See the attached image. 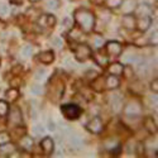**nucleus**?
<instances>
[{"mask_svg":"<svg viewBox=\"0 0 158 158\" xmlns=\"http://www.w3.org/2000/svg\"><path fill=\"white\" fill-rule=\"evenodd\" d=\"M75 18H76L77 23L80 24L86 32L93 29L94 23H95L93 13H90L89 10H85V9H78L75 11Z\"/></svg>","mask_w":158,"mask_h":158,"instance_id":"obj_1","label":"nucleus"},{"mask_svg":"<svg viewBox=\"0 0 158 158\" xmlns=\"http://www.w3.org/2000/svg\"><path fill=\"white\" fill-rule=\"evenodd\" d=\"M62 113L67 119H76V118L80 116L81 110L76 105H64L62 108Z\"/></svg>","mask_w":158,"mask_h":158,"instance_id":"obj_2","label":"nucleus"},{"mask_svg":"<svg viewBox=\"0 0 158 158\" xmlns=\"http://www.w3.org/2000/svg\"><path fill=\"white\" fill-rule=\"evenodd\" d=\"M91 56V49L87 46H77L76 51H75V57L77 60H87Z\"/></svg>","mask_w":158,"mask_h":158,"instance_id":"obj_3","label":"nucleus"},{"mask_svg":"<svg viewBox=\"0 0 158 158\" xmlns=\"http://www.w3.org/2000/svg\"><path fill=\"white\" fill-rule=\"evenodd\" d=\"M140 113V105L138 102H129L125 108V114L129 118H134Z\"/></svg>","mask_w":158,"mask_h":158,"instance_id":"obj_4","label":"nucleus"},{"mask_svg":"<svg viewBox=\"0 0 158 158\" xmlns=\"http://www.w3.org/2000/svg\"><path fill=\"white\" fill-rule=\"evenodd\" d=\"M86 127L90 131H93V133H100L102 130V123L100 120V118H94V119H91Z\"/></svg>","mask_w":158,"mask_h":158,"instance_id":"obj_5","label":"nucleus"},{"mask_svg":"<svg viewBox=\"0 0 158 158\" xmlns=\"http://www.w3.org/2000/svg\"><path fill=\"white\" fill-rule=\"evenodd\" d=\"M106 49H108V53L110 56H119L122 53V44L118 43V42H109L106 44Z\"/></svg>","mask_w":158,"mask_h":158,"instance_id":"obj_6","label":"nucleus"},{"mask_svg":"<svg viewBox=\"0 0 158 158\" xmlns=\"http://www.w3.org/2000/svg\"><path fill=\"white\" fill-rule=\"evenodd\" d=\"M9 122H10V124H13V125H19V124H22V114H20L19 109H17V108H13V109H11Z\"/></svg>","mask_w":158,"mask_h":158,"instance_id":"obj_7","label":"nucleus"},{"mask_svg":"<svg viewBox=\"0 0 158 158\" xmlns=\"http://www.w3.org/2000/svg\"><path fill=\"white\" fill-rule=\"evenodd\" d=\"M119 6H122V10L125 14H129L135 9V0H122Z\"/></svg>","mask_w":158,"mask_h":158,"instance_id":"obj_8","label":"nucleus"},{"mask_svg":"<svg viewBox=\"0 0 158 158\" xmlns=\"http://www.w3.org/2000/svg\"><path fill=\"white\" fill-rule=\"evenodd\" d=\"M152 13V9L149 8V5L144 4V5H140L139 8H137V15L139 18H143V17H149Z\"/></svg>","mask_w":158,"mask_h":158,"instance_id":"obj_9","label":"nucleus"},{"mask_svg":"<svg viewBox=\"0 0 158 158\" xmlns=\"http://www.w3.org/2000/svg\"><path fill=\"white\" fill-rule=\"evenodd\" d=\"M53 52H51V51H46V52H42L41 55H39V61H41L42 63H51L52 61H53Z\"/></svg>","mask_w":158,"mask_h":158,"instance_id":"obj_10","label":"nucleus"},{"mask_svg":"<svg viewBox=\"0 0 158 158\" xmlns=\"http://www.w3.org/2000/svg\"><path fill=\"white\" fill-rule=\"evenodd\" d=\"M14 146L13 144H2V148H0V156L2 157H6V156H11V153L14 152Z\"/></svg>","mask_w":158,"mask_h":158,"instance_id":"obj_11","label":"nucleus"},{"mask_svg":"<svg viewBox=\"0 0 158 158\" xmlns=\"http://www.w3.org/2000/svg\"><path fill=\"white\" fill-rule=\"evenodd\" d=\"M151 27V18L149 17H143L138 20V28L140 31H147Z\"/></svg>","mask_w":158,"mask_h":158,"instance_id":"obj_12","label":"nucleus"},{"mask_svg":"<svg viewBox=\"0 0 158 158\" xmlns=\"http://www.w3.org/2000/svg\"><path fill=\"white\" fill-rule=\"evenodd\" d=\"M111 106L115 111L120 110V108H122V96L120 95L115 94V95L111 96Z\"/></svg>","mask_w":158,"mask_h":158,"instance_id":"obj_13","label":"nucleus"},{"mask_svg":"<svg viewBox=\"0 0 158 158\" xmlns=\"http://www.w3.org/2000/svg\"><path fill=\"white\" fill-rule=\"evenodd\" d=\"M42 148L46 153H51L52 151H53V140H52L51 138H44L42 140Z\"/></svg>","mask_w":158,"mask_h":158,"instance_id":"obj_14","label":"nucleus"},{"mask_svg":"<svg viewBox=\"0 0 158 158\" xmlns=\"http://www.w3.org/2000/svg\"><path fill=\"white\" fill-rule=\"evenodd\" d=\"M105 85H106L108 89H116L118 86H119V80H118L114 75H111V76L106 77V82H105Z\"/></svg>","mask_w":158,"mask_h":158,"instance_id":"obj_15","label":"nucleus"},{"mask_svg":"<svg viewBox=\"0 0 158 158\" xmlns=\"http://www.w3.org/2000/svg\"><path fill=\"white\" fill-rule=\"evenodd\" d=\"M70 143H71V146L75 147V148H80L81 147V144H82V139L80 135H77V134H70Z\"/></svg>","mask_w":158,"mask_h":158,"instance_id":"obj_16","label":"nucleus"},{"mask_svg":"<svg viewBox=\"0 0 158 158\" xmlns=\"http://www.w3.org/2000/svg\"><path fill=\"white\" fill-rule=\"evenodd\" d=\"M109 71H110L111 75H122L123 71H124V69H123V66H122L120 63H113V64L110 66Z\"/></svg>","mask_w":158,"mask_h":158,"instance_id":"obj_17","label":"nucleus"},{"mask_svg":"<svg viewBox=\"0 0 158 158\" xmlns=\"http://www.w3.org/2000/svg\"><path fill=\"white\" fill-rule=\"evenodd\" d=\"M134 18L133 17H130V15H127L123 18V25H124V28L127 29H133L134 28Z\"/></svg>","mask_w":158,"mask_h":158,"instance_id":"obj_18","label":"nucleus"},{"mask_svg":"<svg viewBox=\"0 0 158 158\" xmlns=\"http://www.w3.org/2000/svg\"><path fill=\"white\" fill-rule=\"evenodd\" d=\"M56 22L55 17L53 15H47V17H43V20L41 19L39 20V24L41 25H46V27H51V25H53Z\"/></svg>","mask_w":158,"mask_h":158,"instance_id":"obj_19","label":"nucleus"},{"mask_svg":"<svg viewBox=\"0 0 158 158\" xmlns=\"http://www.w3.org/2000/svg\"><path fill=\"white\" fill-rule=\"evenodd\" d=\"M20 146H22V148L27 149V151L32 149V146H33V140H32V138H29V137H24V138L20 140Z\"/></svg>","mask_w":158,"mask_h":158,"instance_id":"obj_20","label":"nucleus"},{"mask_svg":"<svg viewBox=\"0 0 158 158\" xmlns=\"http://www.w3.org/2000/svg\"><path fill=\"white\" fill-rule=\"evenodd\" d=\"M18 95H19V93H18V90H17V89H10L9 91H6V94H5V98H6L8 100L13 101V100L18 99Z\"/></svg>","mask_w":158,"mask_h":158,"instance_id":"obj_21","label":"nucleus"},{"mask_svg":"<svg viewBox=\"0 0 158 158\" xmlns=\"http://www.w3.org/2000/svg\"><path fill=\"white\" fill-rule=\"evenodd\" d=\"M144 125H146V128L151 131V133H156V124L153 123V120L151 118H147L146 122H144Z\"/></svg>","mask_w":158,"mask_h":158,"instance_id":"obj_22","label":"nucleus"},{"mask_svg":"<svg viewBox=\"0 0 158 158\" xmlns=\"http://www.w3.org/2000/svg\"><path fill=\"white\" fill-rule=\"evenodd\" d=\"M32 52H33L32 46H24L22 48V56L23 57H29V56H32Z\"/></svg>","mask_w":158,"mask_h":158,"instance_id":"obj_23","label":"nucleus"},{"mask_svg":"<svg viewBox=\"0 0 158 158\" xmlns=\"http://www.w3.org/2000/svg\"><path fill=\"white\" fill-rule=\"evenodd\" d=\"M31 93H32L33 95H39V94L42 93V86L38 85V84H33V85L31 86Z\"/></svg>","mask_w":158,"mask_h":158,"instance_id":"obj_24","label":"nucleus"},{"mask_svg":"<svg viewBox=\"0 0 158 158\" xmlns=\"http://www.w3.org/2000/svg\"><path fill=\"white\" fill-rule=\"evenodd\" d=\"M46 75H47L46 70L41 69V70H38V71L35 72V75H34V78H35L37 81H41V80H43V78L46 77Z\"/></svg>","mask_w":158,"mask_h":158,"instance_id":"obj_25","label":"nucleus"},{"mask_svg":"<svg viewBox=\"0 0 158 158\" xmlns=\"http://www.w3.org/2000/svg\"><path fill=\"white\" fill-rule=\"evenodd\" d=\"M8 113V104L5 101H0V116H4Z\"/></svg>","mask_w":158,"mask_h":158,"instance_id":"obj_26","label":"nucleus"},{"mask_svg":"<svg viewBox=\"0 0 158 158\" xmlns=\"http://www.w3.org/2000/svg\"><path fill=\"white\" fill-rule=\"evenodd\" d=\"M33 131H34L35 135H43L44 131H46V129H44L42 125H35V127L33 128Z\"/></svg>","mask_w":158,"mask_h":158,"instance_id":"obj_27","label":"nucleus"},{"mask_svg":"<svg viewBox=\"0 0 158 158\" xmlns=\"http://www.w3.org/2000/svg\"><path fill=\"white\" fill-rule=\"evenodd\" d=\"M51 43H52V46H53V47L61 48V47H62V39H61L60 37H55V38L51 41Z\"/></svg>","mask_w":158,"mask_h":158,"instance_id":"obj_28","label":"nucleus"},{"mask_svg":"<svg viewBox=\"0 0 158 158\" xmlns=\"http://www.w3.org/2000/svg\"><path fill=\"white\" fill-rule=\"evenodd\" d=\"M9 139H10V137H9L8 133H5V131L0 133V144H5V143H8Z\"/></svg>","mask_w":158,"mask_h":158,"instance_id":"obj_29","label":"nucleus"},{"mask_svg":"<svg viewBox=\"0 0 158 158\" xmlns=\"http://www.w3.org/2000/svg\"><path fill=\"white\" fill-rule=\"evenodd\" d=\"M0 14L2 15H5V14H8V5L6 4H2L0 3Z\"/></svg>","mask_w":158,"mask_h":158,"instance_id":"obj_30","label":"nucleus"},{"mask_svg":"<svg viewBox=\"0 0 158 158\" xmlns=\"http://www.w3.org/2000/svg\"><path fill=\"white\" fill-rule=\"evenodd\" d=\"M48 8L49 9H57L58 8V3H57V0H51V2H48Z\"/></svg>","mask_w":158,"mask_h":158,"instance_id":"obj_31","label":"nucleus"},{"mask_svg":"<svg viewBox=\"0 0 158 158\" xmlns=\"http://www.w3.org/2000/svg\"><path fill=\"white\" fill-rule=\"evenodd\" d=\"M120 3H122V0H108V4H109L110 6H113V8L119 6Z\"/></svg>","mask_w":158,"mask_h":158,"instance_id":"obj_32","label":"nucleus"},{"mask_svg":"<svg viewBox=\"0 0 158 158\" xmlns=\"http://www.w3.org/2000/svg\"><path fill=\"white\" fill-rule=\"evenodd\" d=\"M94 43H95V46H96V47H100V46H102L104 41H102V38H101V37L96 35V37H95V39H94Z\"/></svg>","mask_w":158,"mask_h":158,"instance_id":"obj_33","label":"nucleus"},{"mask_svg":"<svg viewBox=\"0 0 158 158\" xmlns=\"http://www.w3.org/2000/svg\"><path fill=\"white\" fill-rule=\"evenodd\" d=\"M48 129H49L51 131H55V130H56V124L52 122V120L48 122Z\"/></svg>","mask_w":158,"mask_h":158,"instance_id":"obj_34","label":"nucleus"},{"mask_svg":"<svg viewBox=\"0 0 158 158\" xmlns=\"http://www.w3.org/2000/svg\"><path fill=\"white\" fill-rule=\"evenodd\" d=\"M154 91H157V80H154Z\"/></svg>","mask_w":158,"mask_h":158,"instance_id":"obj_35","label":"nucleus"},{"mask_svg":"<svg viewBox=\"0 0 158 158\" xmlns=\"http://www.w3.org/2000/svg\"><path fill=\"white\" fill-rule=\"evenodd\" d=\"M31 2H38V0H31Z\"/></svg>","mask_w":158,"mask_h":158,"instance_id":"obj_36","label":"nucleus"}]
</instances>
